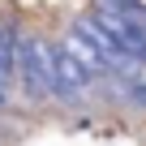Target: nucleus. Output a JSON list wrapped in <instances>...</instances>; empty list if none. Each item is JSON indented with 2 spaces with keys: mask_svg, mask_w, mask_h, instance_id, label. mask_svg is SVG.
<instances>
[{
  "mask_svg": "<svg viewBox=\"0 0 146 146\" xmlns=\"http://www.w3.org/2000/svg\"><path fill=\"white\" fill-rule=\"evenodd\" d=\"M112 39H116V47L142 69L146 64V17H142V9H112V5H95V13H90Z\"/></svg>",
  "mask_w": 146,
  "mask_h": 146,
  "instance_id": "1",
  "label": "nucleus"
},
{
  "mask_svg": "<svg viewBox=\"0 0 146 146\" xmlns=\"http://www.w3.org/2000/svg\"><path fill=\"white\" fill-rule=\"evenodd\" d=\"M17 78L30 99L56 95V73H52V43L43 39H22L17 43Z\"/></svg>",
  "mask_w": 146,
  "mask_h": 146,
  "instance_id": "2",
  "label": "nucleus"
},
{
  "mask_svg": "<svg viewBox=\"0 0 146 146\" xmlns=\"http://www.w3.org/2000/svg\"><path fill=\"white\" fill-rule=\"evenodd\" d=\"M69 35H78L82 43H90V47L99 52V60L108 64V73H133V69H137V64H133V60H129V56L116 47V39H112V35H108V30H103V26H99L90 13L73 22V30H69Z\"/></svg>",
  "mask_w": 146,
  "mask_h": 146,
  "instance_id": "3",
  "label": "nucleus"
},
{
  "mask_svg": "<svg viewBox=\"0 0 146 146\" xmlns=\"http://www.w3.org/2000/svg\"><path fill=\"white\" fill-rule=\"evenodd\" d=\"M52 73H56V95H78L95 82V73L78 60V52H73L69 43L52 47Z\"/></svg>",
  "mask_w": 146,
  "mask_h": 146,
  "instance_id": "4",
  "label": "nucleus"
},
{
  "mask_svg": "<svg viewBox=\"0 0 146 146\" xmlns=\"http://www.w3.org/2000/svg\"><path fill=\"white\" fill-rule=\"evenodd\" d=\"M103 5H112V9H142L146 0H103Z\"/></svg>",
  "mask_w": 146,
  "mask_h": 146,
  "instance_id": "5",
  "label": "nucleus"
}]
</instances>
